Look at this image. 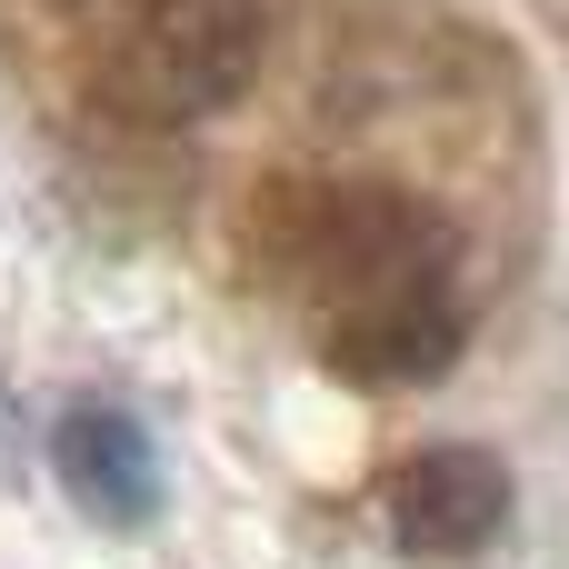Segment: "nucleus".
Segmentation results:
<instances>
[{"label": "nucleus", "instance_id": "1", "mask_svg": "<svg viewBox=\"0 0 569 569\" xmlns=\"http://www.w3.org/2000/svg\"><path fill=\"white\" fill-rule=\"evenodd\" d=\"M260 220H270V260L320 300V320L360 310V300H390V290L450 280V220L410 190H380V180L270 190Z\"/></svg>", "mask_w": 569, "mask_h": 569}, {"label": "nucleus", "instance_id": "2", "mask_svg": "<svg viewBox=\"0 0 569 569\" xmlns=\"http://www.w3.org/2000/svg\"><path fill=\"white\" fill-rule=\"evenodd\" d=\"M270 40V0H130L100 50V100L130 120H210L250 90Z\"/></svg>", "mask_w": 569, "mask_h": 569}, {"label": "nucleus", "instance_id": "3", "mask_svg": "<svg viewBox=\"0 0 569 569\" xmlns=\"http://www.w3.org/2000/svg\"><path fill=\"white\" fill-rule=\"evenodd\" d=\"M510 510H520L510 460L480 440H430L380 480V520H390L400 560H480L510 530Z\"/></svg>", "mask_w": 569, "mask_h": 569}, {"label": "nucleus", "instance_id": "4", "mask_svg": "<svg viewBox=\"0 0 569 569\" xmlns=\"http://www.w3.org/2000/svg\"><path fill=\"white\" fill-rule=\"evenodd\" d=\"M460 350H470V300H460V280L390 290V300H360V310H330V320H320V360H330L350 390H420V380H440Z\"/></svg>", "mask_w": 569, "mask_h": 569}, {"label": "nucleus", "instance_id": "5", "mask_svg": "<svg viewBox=\"0 0 569 569\" xmlns=\"http://www.w3.org/2000/svg\"><path fill=\"white\" fill-rule=\"evenodd\" d=\"M50 480L90 530H150L160 520V440L120 400H70L50 420Z\"/></svg>", "mask_w": 569, "mask_h": 569}, {"label": "nucleus", "instance_id": "6", "mask_svg": "<svg viewBox=\"0 0 569 569\" xmlns=\"http://www.w3.org/2000/svg\"><path fill=\"white\" fill-rule=\"evenodd\" d=\"M50 10H80V0H50Z\"/></svg>", "mask_w": 569, "mask_h": 569}]
</instances>
